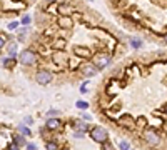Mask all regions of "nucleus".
Wrapping results in <instances>:
<instances>
[{"instance_id": "nucleus-22", "label": "nucleus", "mask_w": 167, "mask_h": 150, "mask_svg": "<svg viewBox=\"0 0 167 150\" xmlns=\"http://www.w3.org/2000/svg\"><path fill=\"white\" fill-rule=\"evenodd\" d=\"M8 150H18V145L17 143H12L10 147H8Z\"/></svg>"}, {"instance_id": "nucleus-16", "label": "nucleus", "mask_w": 167, "mask_h": 150, "mask_svg": "<svg viewBox=\"0 0 167 150\" xmlns=\"http://www.w3.org/2000/svg\"><path fill=\"white\" fill-rule=\"evenodd\" d=\"M57 115H58L57 110H48V112H47V117L48 119H50V117H57Z\"/></svg>"}, {"instance_id": "nucleus-25", "label": "nucleus", "mask_w": 167, "mask_h": 150, "mask_svg": "<svg viewBox=\"0 0 167 150\" xmlns=\"http://www.w3.org/2000/svg\"><path fill=\"white\" fill-rule=\"evenodd\" d=\"M165 42H167V35H165Z\"/></svg>"}, {"instance_id": "nucleus-4", "label": "nucleus", "mask_w": 167, "mask_h": 150, "mask_svg": "<svg viewBox=\"0 0 167 150\" xmlns=\"http://www.w3.org/2000/svg\"><path fill=\"white\" fill-rule=\"evenodd\" d=\"M144 137H145V140H147V143H149V145H152V147H157V145L160 143V137H159V135H157V133H155L152 128L145 130Z\"/></svg>"}, {"instance_id": "nucleus-13", "label": "nucleus", "mask_w": 167, "mask_h": 150, "mask_svg": "<svg viewBox=\"0 0 167 150\" xmlns=\"http://www.w3.org/2000/svg\"><path fill=\"white\" fill-rule=\"evenodd\" d=\"M15 143L18 145V147H20V145L25 143V140H23V137H20V135H17V137H15Z\"/></svg>"}, {"instance_id": "nucleus-3", "label": "nucleus", "mask_w": 167, "mask_h": 150, "mask_svg": "<svg viewBox=\"0 0 167 150\" xmlns=\"http://www.w3.org/2000/svg\"><path fill=\"white\" fill-rule=\"evenodd\" d=\"M52 79H53V75H52L48 70H38L37 75H35V80H37L40 85H48V84L52 82Z\"/></svg>"}, {"instance_id": "nucleus-24", "label": "nucleus", "mask_w": 167, "mask_h": 150, "mask_svg": "<svg viewBox=\"0 0 167 150\" xmlns=\"http://www.w3.org/2000/svg\"><path fill=\"white\" fill-rule=\"evenodd\" d=\"M164 110H165V114H167V107H165V109H164Z\"/></svg>"}, {"instance_id": "nucleus-12", "label": "nucleus", "mask_w": 167, "mask_h": 150, "mask_svg": "<svg viewBox=\"0 0 167 150\" xmlns=\"http://www.w3.org/2000/svg\"><path fill=\"white\" fill-rule=\"evenodd\" d=\"M8 54H10V57H15V54H17V45L15 43H12V45L8 47Z\"/></svg>"}, {"instance_id": "nucleus-18", "label": "nucleus", "mask_w": 167, "mask_h": 150, "mask_svg": "<svg viewBox=\"0 0 167 150\" xmlns=\"http://www.w3.org/2000/svg\"><path fill=\"white\" fill-rule=\"evenodd\" d=\"M22 23H25V25H28V23H30V17H23V18H22Z\"/></svg>"}, {"instance_id": "nucleus-23", "label": "nucleus", "mask_w": 167, "mask_h": 150, "mask_svg": "<svg viewBox=\"0 0 167 150\" xmlns=\"http://www.w3.org/2000/svg\"><path fill=\"white\" fill-rule=\"evenodd\" d=\"M75 137L77 138H82L84 137V132H75Z\"/></svg>"}, {"instance_id": "nucleus-2", "label": "nucleus", "mask_w": 167, "mask_h": 150, "mask_svg": "<svg viewBox=\"0 0 167 150\" xmlns=\"http://www.w3.org/2000/svg\"><path fill=\"white\" fill-rule=\"evenodd\" d=\"M37 60V55L33 54L32 50H23L20 52V55H18V62H20L22 65H33Z\"/></svg>"}, {"instance_id": "nucleus-11", "label": "nucleus", "mask_w": 167, "mask_h": 150, "mask_svg": "<svg viewBox=\"0 0 167 150\" xmlns=\"http://www.w3.org/2000/svg\"><path fill=\"white\" fill-rule=\"evenodd\" d=\"M130 45L134 47V48H140L142 47V42L137 40V38H130Z\"/></svg>"}, {"instance_id": "nucleus-21", "label": "nucleus", "mask_w": 167, "mask_h": 150, "mask_svg": "<svg viewBox=\"0 0 167 150\" xmlns=\"http://www.w3.org/2000/svg\"><path fill=\"white\" fill-rule=\"evenodd\" d=\"M8 28H10V30H13V28H17V22H12V23H8Z\"/></svg>"}, {"instance_id": "nucleus-17", "label": "nucleus", "mask_w": 167, "mask_h": 150, "mask_svg": "<svg viewBox=\"0 0 167 150\" xmlns=\"http://www.w3.org/2000/svg\"><path fill=\"white\" fill-rule=\"evenodd\" d=\"M119 147H120V150H129V143H127V142H120Z\"/></svg>"}, {"instance_id": "nucleus-15", "label": "nucleus", "mask_w": 167, "mask_h": 150, "mask_svg": "<svg viewBox=\"0 0 167 150\" xmlns=\"http://www.w3.org/2000/svg\"><path fill=\"white\" fill-rule=\"evenodd\" d=\"M77 107L82 109V110H85L87 107H89V105H87V102H80V100H78V102H77Z\"/></svg>"}, {"instance_id": "nucleus-14", "label": "nucleus", "mask_w": 167, "mask_h": 150, "mask_svg": "<svg viewBox=\"0 0 167 150\" xmlns=\"http://www.w3.org/2000/svg\"><path fill=\"white\" fill-rule=\"evenodd\" d=\"M47 150H58V147H57V143L48 142V143H47Z\"/></svg>"}, {"instance_id": "nucleus-26", "label": "nucleus", "mask_w": 167, "mask_h": 150, "mask_svg": "<svg viewBox=\"0 0 167 150\" xmlns=\"http://www.w3.org/2000/svg\"><path fill=\"white\" fill-rule=\"evenodd\" d=\"M48 2H53V0H48Z\"/></svg>"}, {"instance_id": "nucleus-1", "label": "nucleus", "mask_w": 167, "mask_h": 150, "mask_svg": "<svg viewBox=\"0 0 167 150\" xmlns=\"http://www.w3.org/2000/svg\"><path fill=\"white\" fill-rule=\"evenodd\" d=\"M90 137L95 140L97 143H105L107 138H109V135H107V130L102 128V127H94L90 130Z\"/></svg>"}, {"instance_id": "nucleus-5", "label": "nucleus", "mask_w": 167, "mask_h": 150, "mask_svg": "<svg viewBox=\"0 0 167 150\" xmlns=\"http://www.w3.org/2000/svg\"><path fill=\"white\" fill-rule=\"evenodd\" d=\"M99 70H100V69H99L97 65H94V64H85V65H82V69H80V72H82L84 77H94Z\"/></svg>"}, {"instance_id": "nucleus-10", "label": "nucleus", "mask_w": 167, "mask_h": 150, "mask_svg": "<svg viewBox=\"0 0 167 150\" xmlns=\"http://www.w3.org/2000/svg\"><path fill=\"white\" fill-rule=\"evenodd\" d=\"M17 130H18V132H20L22 135H25V137H30V135H32V132H30V128H28V127H25V125H17Z\"/></svg>"}, {"instance_id": "nucleus-8", "label": "nucleus", "mask_w": 167, "mask_h": 150, "mask_svg": "<svg viewBox=\"0 0 167 150\" xmlns=\"http://www.w3.org/2000/svg\"><path fill=\"white\" fill-rule=\"evenodd\" d=\"M58 127H60V120H58V119H48L47 120V128L48 130H57Z\"/></svg>"}, {"instance_id": "nucleus-19", "label": "nucleus", "mask_w": 167, "mask_h": 150, "mask_svg": "<svg viewBox=\"0 0 167 150\" xmlns=\"http://www.w3.org/2000/svg\"><path fill=\"white\" fill-rule=\"evenodd\" d=\"M35 143H27V150H35Z\"/></svg>"}, {"instance_id": "nucleus-9", "label": "nucleus", "mask_w": 167, "mask_h": 150, "mask_svg": "<svg viewBox=\"0 0 167 150\" xmlns=\"http://www.w3.org/2000/svg\"><path fill=\"white\" fill-rule=\"evenodd\" d=\"M58 25H60L62 28H70L72 27V20L68 17H62V18H58Z\"/></svg>"}, {"instance_id": "nucleus-20", "label": "nucleus", "mask_w": 167, "mask_h": 150, "mask_svg": "<svg viewBox=\"0 0 167 150\" xmlns=\"http://www.w3.org/2000/svg\"><path fill=\"white\" fill-rule=\"evenodd\" d=\"M3 45H5V37H2V35H0V48H2Z\"/></svg>"}, {"instance_id": "nucleus-6", "label": "nucleus", "mask_w": 167, "mask_h": 150, "mask_svg": "<svg viewBox=\"0 0 167 150\" xmlns=\"http://www.w3.org/2000/svg\"><path fill=\"white\" fill-rule=\"evenodd\" d=\"M94 62H95V65L99 67V69H104V67H107L110 64V55H107V54H99L94 59Z\"/></svg>"}, {"instance_id": "nucleus-7", "label": "nucleus", "mask_w": 167, "mask_h": 150, "mask_svg": "<svg viewBox=\"0 0 167 150\" xmlns=\"http://www.w3.org/2000/svg\"><path fill=\"white\" fill-rule=\"evenodd\" d=\"M73 52H75V55H80V57H84V59H89V57H90V50H89V48L73 47Z\"/></svg>"}]
</instances>
